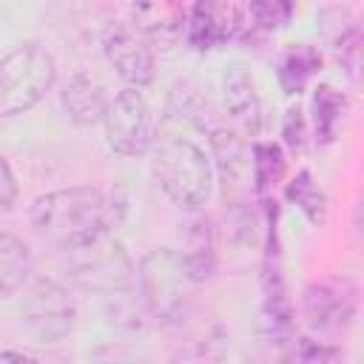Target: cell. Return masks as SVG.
I'll return each mask as SVG.
<instances>
[{
  "label": "cell",
  "mask_w": 364,
  "mask_h": 364,
  "mask_svg": "<svg viewBox=\"0 0 364 364\" xmlns=\"http://www.w3.org/2000/svg\"><path fill=\"white\" fill-rule=\"evenodd\" d=\"M131 28L142 40L171 48L185 34V9L179 0H131Z\"/></svg>",
  "instance_id": "cell-12"
},
{
  "label": "cell",
  "mask_w": 364,
  "mask_h": 364,
  "mask_svg": "<svg viewBox=\"0 0 364 364\" xmlns=\"http://www.w3.org/2000/svg\"><path fill=\"white\" fill-rule=\"evenodd\" d=\"M63 253V270L80 290L97 296H119L131 290L136 279V267L125 245L111 230H102Z\"/></svg>",
  "instance_id": "cell-3"
},
{
  "label": "cell",
  "mask_w": 364,
  "mask_h": 364,
  "mask_svg": "<svg viewBox=\"0 0 364 364\" xmlns=\"http://www.w3.org/2000/svg\"><path fill=\"white\" fill-rule=\"evenodd\" d=\"M151 171L162 193L188 213L202 210L213 193L210 156L191 136H182V134L154 136Z\"/></svg>",
  "instance_id": "cell-2"
},
{
  "label": "cell",
  "mask_w": 364,
  "mask_h": 364,
  "mask_svg": "<svg viewBox=\"0 0 364 364\" xmlns=\"http://www.w3.org/2000/svg\"><path fill=\"white\" fill-rule=\"evenodd\" d=\"M307 327L330 336L344 330L355 316V290L347 282H313L301 299Z\"/></svg>",
  "instance_id": "cell-10"
},
{
  "label": "cell",
  "mask_w": 364,
  "mask_h": 364,
  "mask_svg": "<svg viewBox=\"0 0 364 364\" xmlns=\"http://www.w3.org/2000/svg\"><path fill=\"white\" fill-rule=\"evenodd\" d=\"M344 94L333 85H318L313 94V134L318 145H327L336 139V131L344 117Z\"/></svg>",
  "instance_id": "cell-18"
},
{
  "label": "cell",
  "mask_w": 364,
  "mask_h": 364,
  "mask_svg": "<svg viewBox=\"0 0 364 364\" xmlns=\"http://www.w3.org/2000/svg\"><path fill=\"white\" fill-rule=\"evenodd\" d=\"M242 28V14L233 0H196L185 11V43L196 51L225 46Z\"/></svg>",
  "instance_id": "cell-9"
},
{
  "label": "cell",
  "mask_w": 364,
  "mask_h": 364,
  "mask_svg": "<svg viewBox=\"0 0 364 364\" xmlns=\"http://www.w3.org/2000/svg\"><path fill=\"white\" fill-rule=\"evenodd\" d=\"M250 176L256 193H267L284 176V154L276 142H256L250 148Z\"/></svg>",
  "instance_id": "cell-19"
},
{
  "label": "cell",
  "mask_w": 364,
  "mask_h": 364,
  "mask_svg": "<svg viewBox=\"0 0 364 364\" xmlns=\"http://www.w3.org/2000/svg\"><path fill=\"white\" fill-rule=\"evenodd\" d=\"M318 68H321V54L313 46H307V43L293 46L279 63V85H282V91L290 94V97L301 94L310 85V80L318 74Z\"/></svg>",
  "instance_id": "cell-17"
},
{
  "label": "cell",
  "mask_w": 364,
  "mask_h": 364,
  "mask_svg": "<svg viewBox=\"0 0 364 364\" xmlns=\"http://www.w3.org/2000/svg\"><path fill=\"white\" fill-rule=\"evenodd\" d=\"M102 54L125 85L145 88L154 82L156 60L148 46L128 23H111L102 34Z\"/></svg>",
  "instance_id": "cell-8"
},
{
  "label": "cell",
  "mask_w": 364,
  "mask_h": 364,
  "mask_svg": "<svg viewBox=\"0 0 364 364\" xmlns=\"http://www.w3.org/2000/svg\"><path fill=\"white\" fill-rule=\"evenodd\" d=\"M23 327L43 344H57L71 336L77 324V304L65 284L57 279L40 276L26 287L20 304Z\"/></svg>",
  "instance_id": "cell-6"
},
{
  "label": "cell",
  "mask_w": 364,
  "mask_h": 364,
  "mask_svg": "<svg viewBox=\"0 0 364 364\" xmlns=\"http://www.w3.org/2000/svg\"><path fill=\"white\" fill-rule=\"evenodd\" d=\"M57 80V63L40 43H23L0 60V117L31 111Z\"/></svg>",
  "instance_id": "cell-5"
},
{
  "label": "cell",
  "mask_w": 364,
  "mask_h": 364,
  "mask_svg": "<svg viewBox=\"0 0 364 364\" xmlns=\"http://www.w3.org/2000/svg\"><path fill=\"white\" fill-rule=\"evenodd\" d=\"M31 358L28 353H20V350H0V361H26Z\"/></svg>",
  "instance_id": "cell-25"
},
{
  "label": "cell",
  "mask_w": 364,
  "mask_h": 364,
  "mask_svg": "<svg viewBox=\"0 0 364 364\" xmlns=\"http://www.w3.org/2000/svg\"><path fill=\"white\" fill-rule=\"evenodd\" d=\"M17 205V179L9 159L0 154V213H9Z\"/></svg>",
  "instance_id": "cell-23"
},
{
  "label": "cell",
  "mask_w": 364,
  "mask_h": 364,
  "mask_svg": "<svg viewBox=\"0 0 364 364\" xmlns=\"http://www.w3.org/2000/svg\"><path fill=\"white\" fill-rule=\"evenodd\" d=\"M282 136H284V142H287L290 148H296V151H301V148H304L307 128H304V117H301V108H299V105H296V108H290V111L284 114Z\"/></svg>",
  "instance_id": "cell-22"
},
{
  "label": "cell",
  "mask_w": 364,
  "mask_h": 364,
  "mask_svg": "<svg viewBox=\"0 0 364 364\" xmlns=\"http://www.w3.org/2000/svg\"><path fill=\"white\" fill-rule=\"evenodd\" d=\"M100 122L105 128V142L119 156H142L154 145V114L142 91L134 85H125L122 91L108 97Z\"/></svg>",
  "instance_id": "cell-7"
},
{
  "label": "cell",
  "mask_w": 364,
  "mask_h": 364,
  "mask_svg": "<svg viewBox=\"0 0 364 364\" xmlns=\"http://www.w3.org/2000/svg\"><path fill=\"white\" fill-rule=\"evenodd\" d=\"M60 105L74 125H97L105 114L108 97H105V88L100 80L77 71L60 88Z\"/></svg>",
  "instance_id": "cell-13"
},
{
  "label": "cell",
  "mask_w": 364,
  "mask_h": 364,
  "mask_svg": "<svg viewBox=\"0 0 364 364\" xmlns=\"http://www.w3.org/2000/svg\"><path fill=\"white\" fill-rule=\"evenodd\" d=\"M210 159H213L225 185L242 182V176L250 171L245 136L236 134L233 128H213L210 131Z\"/></svg>",
  "instance_id": "cell-14"
},
{
  "label": "cell",
  "mask_w": 364,
  "mask_h": 364,
  "mask_svg": "<svg viewBox=\"0 0 364 364\" xmlns=\"http://www.w3.org/2000/svg\"><path fill=\"white\" fill-rule=\"evenodd\" d=\"M338 353L327 344H318V341H310V338H301L299 347L293 350V361H333Z\"/></svg>",
  "instance_id": "cell-24"
},
{
  "label": "cell",
  "mask_w": 364,
  "mask_h": 364,
  "mask_svg": "<svg viewBox=\"0 0 364 364\" xmlns=\"http://www.w3.org/2000/svg\"><path fill=\"white\" fill-rule=\"evenodd\" d=\"M293 6L296 0H250V14L256 26L273 31V28H282L293 17Z\"/></svg>",
  "instance_id": "cell-21"
},
{
  "label": "cell",
  "mask_w": 364,
  "mask_h": 364,
  "mask_svg": "<svg viewBox=\"0 0 364 364\" xmlns=\"http://www.w3.org/2000/svg\"><path fill=\"white\" fill-rule=\"evenodd\" d=\"M222 108L230 128L242 136H256L262 128V100L256 80L245 65H230L222 77Z\"/></svg>",
  "instance_id": "cell-11"
},
{
  "label": "cell",
  "mask_w": 364,
  "mask_h": 364,
  "mask_svg": "<svg viewBox=\"0 0 364 364\" xmlns=\"http://www.w3.org/2000/svg\"><path fill=\"white\" fill-rule=\"evenodd\" d=\"M284 193H287V199H290V202H293V205L307 216V222H313V225L324 222L327 199H324L321 188L313 182V173H310L307 168H301V171L287 182Z\"/></svg>",
  "instance_id": "cell-20"
},
{
  "label": "cell",
  "mask_w": 364,
  "mask_h": 364,
  "mask_svg": "<svg viewBox=\"0 0 364 364\" xmlns=\"http://www.w3.org/2000/svg\"><path fill=\"white\" fill-rule=\"evenodd\" d=\"M31 279V250L28 245L14 236L0 230V299H9L20 293Z\"/></svg>",
  "instance_id": "cell-15"
},
{
  "label": "cell",
  "mask_w": 364,
  "mask_h": 364,
  "mask_svg": "<svg viewBox=\"0 0 364 364\" xmlns=\"http://www.w3.org/2000/svg\"><path fill=\"white\" fill-rule=\"evenodd\" d=\"M31 228L48 245L68 250L102 230H111L117 216L108 196L88 185L40 193L31 202Z\"/></svg>",
  "instance_id": "cell-1"
},
{
  "label": "cell",
  "mask_w": 364,
  "mask_h": 364,
  "mask_svg": "<svg viewBox=\"0 0 364 364\" xmlns=\"http://www.w3.org/2000/svg\"><path fill=\"white\" fill-rule=\"evenodd\" d=\"M318 28L327 46L338 51V57L350 60V68H355V54H358V26L353 14L341 6H327L318 11Z\"/></svg>",
  "instance_id": "cell-16"
},
{
  "label": "cell",
  "mask_w": 364,
  "mask_h": 364,
  "mask_svg": "<svg viewBox=\"0 0 364 364\" xmlns=\"http://www.w3.org/2000/svg\"><path fill=\"white\" fill-rule=\"evenodd\" d=\"M134 282L139 284L142 307L156 321L179 318L185 313V307H188L191 287H196V282L188 273L182 250H173V247H154V250H148L139 259Z\"/></svg>",
  "instance_id": "cell-4"
}]
</instances>
